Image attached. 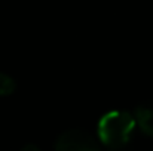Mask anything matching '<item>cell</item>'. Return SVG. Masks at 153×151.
<instances>
[{
    "instance_id": "6da1fadb",
    "label": "cell",
    "mask_w": 153,
    "mask_h": 151,
    "mask_svg": "<svg viewBox=\"0 0 153 151\" xmlns=\"http://www.w3.org/2000/svg\"><path fill=\"white\" fill-rule=\"evenodd\" d=\"M135 123V117H132V114H129L128 111H108L98 120V138L105 147L111 150L122 148L129 142Z\"/></svg>"
},
{
    "instance_id": "7a4b0ae2",
    "label": "cell",
    "mask_w": 153,
    "mask_h": 151,
    "mask_svg": "<svg viewBox=\"0 0 153 151\" xmlns=\"http://www.w3.org/2000/svg\"><path fill=\"white\" fill-rule=\"evenodd\" d=\"M55 151H100V148L89 132L82 129H68L56 138Z\"/></svg>"
},
{
    "instance_id": "3957f363",
    "label": "cell",
    "mask_w": 153,
    "mask_h": 151,
    "mask_svg": "<svg viewBox=\"0 0 153 151\" xmlns=\"http://www.w3.org/2000/svg\"><path fill=\"white\" fill-rule=\"evenodd\" d=\"M134 117L140 129L153 138V104H141L135 108Z\"/></svg>"
},
{
    "instance_id": "277c9868",
    "label": "cell",
    "mask_w": 153,
    "mask_h": 151,
    "mask_svg": "<svg viewBox=\"0 0 153 151\" xmlns=\"http://www.w3.org/2000/svg\"><path fill=\"white\" fill-rule=\"evenodd\" d=\"M16 85H15V80L4 74V73H0V96H7L10 94H13Z\"/></svg>"
},
{
    "instance_id": "5b68a950",
    "label": "cell",
    "mask_w": 153,
    "mask_h": 151,
    "mask_svg": "<svg viewBox=\"0 0 153 151\" xmlns=\"http://www.w3.org/2000/svg\"><path fill=\"white\" fill-rule=\"evenodd\" d=\"M21 151H40V148L37 145H34V144H27V145L22 147Z\"/></svg>"
},
{
    "instance_id": "8992f818",
    "label": "cell",
    "mask_w": 153,
    "mask_h": 151,
    "mask_svg": "<svg viewBox=\"0 0 153 151\" xmlns=\"http://www.w3.org/2000/svg\"><path fill=\"white\" fill-rule=\"evenodd\" d=\"M113 151H116V150H113Z\"/></svg>"
}]
</instances>
